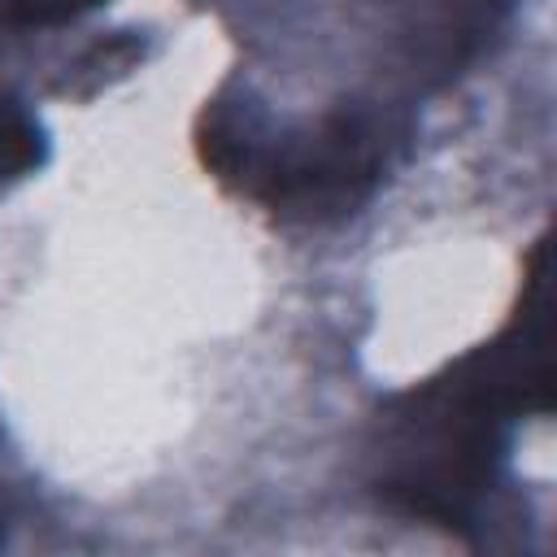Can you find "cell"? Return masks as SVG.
Masks as SVG:
<instances>
[{
  "label": "cell",
  "mask_w": 557,
  "mask_h": 557,
  "mask_svg": "<svg viewBox=\"0 0 557 557\" xmlns=\"http://www.w3.org/2000/svg\"><path fill=\"white\" fill-rule=\"evenodd\" d=\"M548 244L535 239L513 322L444 366V374L387 400L374 440V492L396 513L470 531L505 457L518 413L553 409L548 366Z\"/></svg>",
  "instance_id": "1"
},
{
  "label": "cell",
  "mask_w": 557,
  "mask_h": 557,
  "mask_svg": "<svg viewBox=\"0 0 557 557\" xmlns=\"http://www.w3.org/2000/svg\"><path fill=\"white\" fill-rule=\"evenodd\" d=\"M39 165H44V131L13 96H0V178H22Z\"/></svg>",
  "instance_id": "2"
},
{
  "label": "cell",
  "mask_w": 557,
  "mask_h": 557,
  "mask_svg": "<svg viewBox=\"0 0 557 557\" xmlns=\"http://www.w3.org/2000/svg\"><path fill=\"white\" fill-rule=\"evenodd\" d=\"M100 0H0V22L9 26H57L78 17Z\"/></svg>",
  "instance_id": "3"
}]
</instances>
